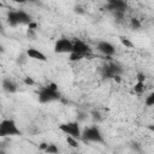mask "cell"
<instances>
[{
  "label": "cell",
  "mask_w": 154,
  "mask_h": 154,
  "mask_svg": "<svg viewBox=\"0 0 154 154\" xmlns=\"http://www.w3.org/2000/svg\"><path fill=\"white\" fill-rule=\"evenodd\" d=\"M81 141L84 143H105L103 135L97 125H90L82 130Z\"/></svg>",
  "instance_id": "obj_3"
},
{
  "label": "cell",
  "mask_w": 154,
  "mask_h": 154,
  "mask_svg": "<svg viewBox=\"0 0 154 154\" xmlns=\"http://www.w3.org/2000/svg\"><path fill=\"white\" fill-rule=\"evenodd\" d=\"M43 152H45L46 154H59L60 149H59V147H58L57 144H54V143H47V146H46V148L43 149Z\"/></svg>",
  "instance_id": "obj_14"
},
{
  "label": "cell",
  "mask_w": 154,
  "mask_h": 154,
  "mask_svg": "<svg viewBox=\"0 0 154 154\" xmlns=\"http://www.w3.org/2000/svg\"><path fill=\"white\" fill-rule=\"evenodd\" d=\"M144 103H146V106H148V107L154 106V93H150V94H148V96H146Z\"/></svg>",
  "instance_id": "obj_15"
},
{
  "label": "cell",
  "mask_w": 154,
  "mask_h": 154,
  "mask_svg": "<svg viewBox=\"0 0 154 154\" xmlns=\"http://www.w3.org/2000/svg\"><path fill=\"white\" fill-rule=\"evenodd\" d=\"M72 154H75V153H72Z\"/></svg>",
  "instance_id": "obj_28"
},
{
  "label": "cell",
  "mask_w": 154,
  "mask_h": 154,
  "mask_svg": "<svg viewBox=\"0 0 154 154\" xmlns=\"http://www.w3.org/2000/svg\"><path fill=\"white\" fill-rule=\"evenodd\" d=\"M96 49L106 57H113L116 54V47L109 41H106V40H100L96 43Z\"/></svg>",
  "instance_id": "obj_10"
},
{
  "label": "cell",
  "mask_w": 154,
  "mask_h": 154,
  "mask_svg": "<svg viewBox=\"0 0 154 154\" xmlns=\"http://www.w3.org/2000/svg\"><path fill=\"white\" fill-rule=\"evenodd\" d=\"M66 142H67V143L70 144V147H72V148H78V147H79L78 140H76V138H72V137L66 136Z\"/></svg>",
  "instance_id": "obj_17"
},
{
  "label": "cell",
  "mask_w": 154,
  "mask_h": 154,
  "mask_svg": "<svg viewBox=\"0 0 154 154\" xmlns=\"http://www.w3.org/2000/svg\"><path fill=\"white\" fill-rule=\"evenodd\" d=\"M105 8H107L112 13H116V12L125 13L128 8V2L124 0H108L105 5Z\"/></svg>",
  "instance_id": "obj_9"
},
{
  "label": "cell",
  "mask_w": 154,
  "mask_h": 154,
  "mask_svg": "<svg viewBox=\"0 0 154 154\" xmlns=\"http://www.w3.org/2000/svg\"><path fill=\"white\" fill-rule=\"evenodd\" d=\"M0 154H6V152H5L4 148H0Z\"/></svg>",
  "instance_id": "obj_25"
},
{
  "label": "cell",
  "mask_w": 154,
  "mask_h": 154,
  "mask_svg": "<svg viewBox=\"0 0 154 154\" xmlns=\"http://www.w3.org/2000/svg\"><path fill=\"white\" fill-rule=\"evenodd\" d=\"M37 100L40 103H51L61 100V94L58 90V85L55 83H49L41 87L37 91Z\"/></svg>",
  "instance_id": "obj_1"
},
{
  "label": "cell",
  "mask_w": 154,
  "mask_h": 154,
  "mask_svg": "<svg viewBox=\"0 0 154 154\" xmlns=\"http://www.w3.org/2000/svg\"><path fill=\"white\" fill-rule=\"evenodd\" d=\"M130 25H131L132 29L138 30V29L141 28V22H140L138 19H136V18H131V20H130Z\"/></svg>",
  "instance_id": "obj_18"
},
{
  "label": "cell",
  "mask_w": 154,
  "mask_h": 154,
  "mask_svg": "<svg viewBox=\"0 0 154 154\" xmlns=\"http://www.w3.org/2000/svg\"><path fill=\"white\" fill-rule=\"evenodd\" d=\"M73 12L75 13H77V14H84V8L82 7V6H79V5H76L75 7H73Z\"/></svg>",
  "instance_id": "obj_20"
},
{
  "label": "cell",
  "mask_w": 154,
  "mask_h": 154,
  "mask_svg": "<svg viewBox=\"0 0 154 154\" xmlns=\"http://www.w3.org/2000/svg\"><path fill=\"white\" fill-rule=\"evenodd\" d=\"M91 118H93V120L96 122V123H99V122L102 120V116H101V113H100L97 109L91 111Z\"/></svg>",
  "instance_id": "obj_16"
},
{
  "label": "cell",
  "mask_w": 154,
  "mask_h": 154,
  "mask_svg": "<svg viewBox=\"0 0 154 154\" xmlns=\"http://www.w3.org/2000/svg\"><path fill=\"white\" fill-rule=\"evenodd\" d=\"M54 52L58 54H70L72 52V41L67 37L58 38L54 43Z\"/></svg>",
  "instance_id": "obj_7"
},
{
  "label": "cell",
  "mask_w": 154,
  "mask_h": 154,
  "mask_svg": "<svg viewBox=\"0 0 154 154\" xmlns=\"http://www.w3.org/2000/svg\"><path fill=\"white\" fill-rule=\"evenodd\" d=\"M1 87H2V90L7 94H14L18 89L17 84L11 78H4L1 81Z\"/></svg>",
  "instance_id": "obj_12"
},
{
  "label": "cell",
  "mask_w": 154,
  "mask_h": 154,
  "mask_svg": "<svg viewBox=\"0 0 154 154\" xmlns=\"http://www.w3.org/2000/svg\"><path fill=\"white\" fill-rule=\"evenodd\" d=\"M22 136V131L17 123L12 118H5L0 120V137H18Z\"/></svg>",
  "instance_id": "obj_4"
},
{
  "label": "cell",
  "mask_w": 154,
  "mask_h": 154,
  "mask_svg": "<svg viewBox=\"0 0 154 154\" xmlns=\"http://www.w3.org/2000/svg\"><path fill=\"white\" fill-rule=\"evenodd\" d=\"M59 130L65 134L66 136L69 137H72V138H76V140H81V126H79V123L73 120V122H67V123H63L59 125Z\"/></svg>",
  "instance_id": "obj_6"
},
{
  "label": "cell",
  "mask_w": 154,
  "mask_h": 154,
  "mask_svg": "<svg viewBox=\"0 0 154 154\" xmlns=\"http://www.w3.org/2000/svg\"><path fill=\"white\" fill-rule=\"evenodd\" d=\"M123 67L117 63H108L101 70V76L106 79H118L123 75Z\"/></svg>",
  "instance_id": "obj_5"
},
{
  "label": "cell",
  "mask_w": 154,
  "mask_h": 154,
  "mask_svg": "<svg viewBox=\"0 0 154 154\" xmlns=\"http://www.w3.org/2000/svg\"><path fill=\"white\" fill-rule=\"evenodd\" d=\"M6 19L8 25L19 26V25H30L32 23L31 16L24 10H11L6 14Z\"/></svg>",
  "instance_id": "obj_2"
},
{
  "label": "cell",
  "mask_w": 154,
  "mask_h": 154,
  "mask_svg": "<svg viewBox=\"0 0 154 154\" xmlns=\"http://www.w3.org/2000/svg\"><path fill=\"white\" fill-rule=\"evenodd\" d=\"M25 55L29 59H34V60H38V61H47V57L45 55V53L34 48V47L28 48L26 52H25Z\"/></svg>",
  "instance_id": "obj_11"
},
{
  "label": "cell",
  "mask_w": 154,
  "mask_h": 154,
  "mask_svg": "<svg viewBox=\"0 0 154 154\" xmlns=\"http://www.w3.org/2000/svg\"><path fill=\"white\" fill-rule=\"evenodd\" d=\"M4 51H5V49H4V47L0 45V53H4Z\"/></svg>",
  "instance_id": "obj_26"
},
{
  "label": "cell",
  "mask_w": 154,
  "mask_h": 154,
  "mask_svg": "<svg viewBox=\"0 0 154 154\" xmlns=\"http://www.w3.org/2000/svg\"><path fill=\"white\" fill-rule=\"evenodd\" d=\"M131 147H132V149H135V150H140V149H141V146H140V143H137V142H134V143L131 144Z\"/></svg>",
  "instance_id": "obj_24"
},
{
  "label": "cell",
  "mask_w": 154,
  "mask_h": 154,
  "mask_svg": "<svg viewBox=\"0 0 154 154\" xmlns=\"http://www.w3.org/2000/svg\"><path fill=\"white\" fill-rule=\"evenodd\" d=\"M24 83L28 84V85H32L35 82H34V79H32L31 77H25V78H24Z\"/></svg>",
  "instance_id": "obj_23"
},
{
  "label": "cell",
  "mask_w": 154,
  "mask_h": 154,
  "mask_svg": "<svg viewBox=\"0 0 154 154\" xmlns=\"http://www.w3.org/2000/svg\"><path fill=\"white\" fill-rule=\"evenodd\" d=\"M120 41H122V43H123L124 46H128V47H132V43H131L130 41H128L126 38H124V37H120Z\"/></svg>",
  "instance_id": "obj_22"
},
{
  "label": "cell",
  "mask_w": 154,
  "mask_h": 154,
  "mask_svg": "<svg viewBox=\"0 0 154 154\" xmlns=\"http://www.w3.org/2000/svg\"><path fill=\"white\" fill-rule=\"evenodd\" d=\"M85 118H87V114H85V113H82V112H81V113H78V116H77V120H76V122L81 123V122H83V120H84Z\"/></svg>",
  "instance_id": "obj_21"
},
{
  "label": "cell",
  "mask_w": 154,
  "mask_h": 154,
  "mask_svg": "<svg viewBox=\"0 0 154 154\" xmlns=\"http://www.w3.org/2000/svg\"><path fill=\"white\" fill-rule=\"evenodd\" d=\"M2 30V23H1V20H0V31Z\"/></svg>",
  "instance_id": "obj_27"
},
{
  "label": "cell",
  "mask_w": 154,
  "mask_h": 154,
  "mask_svg": "<svg viewBox=\"0 0 154 154\" xmlns=\"http://www.w3.org/2000/svg\"><path fill=\"white\" fill-rule=\"evenodd\" d=\"M70 55V61H79V60H82L83 59V57H81V55H78V54H76V53H70L69 54Z\"/></svg>",
  "instance_id": "obj_19"
},
{
  "label": "cell",
  "mask_w": 154,
  "mask_h": 154,
  "mask_svg": "<svg viewBox=\"0 0 154 154\" xmlns=\"http://www.w3.org/2000/svg\"><path fill=\"white\" fill-rule=\"evenodd\" d=\"M71 53H76V54H78V55H81V57L84 58L87 54L91 53V48L83 40L76 38L75 41H72V52Z\"/></svg>",
  "instance_id": "obj_8"
},
{
  "label": "cell",
  "mask_w": 154,
  "mask_h": 154,
  "mask_svg": "<svg viewBox=\"0 0 154 154\" xmlns=\"http://www.w3.org/2000/svg\"><path fill=\"white\" fill-rule=\"evenodd\" d=\"M134 90H135L136 94H142L144 91V76L142 73H138L137 82L134 85Z\"/></svg>",
  "instance_id": "obj_13"
}]
</instances>
